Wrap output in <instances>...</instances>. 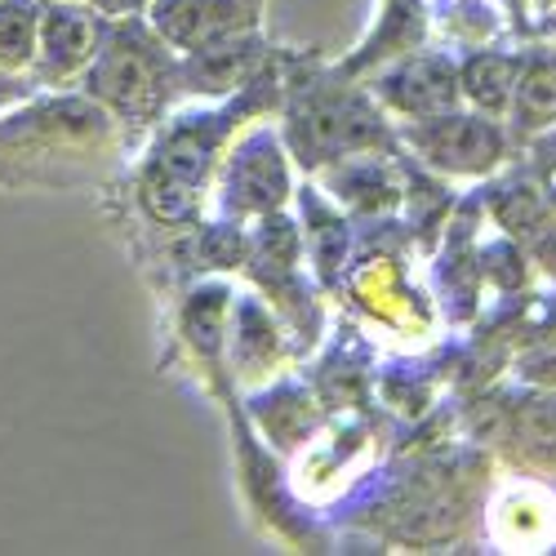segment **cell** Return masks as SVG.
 <instances>
[{"instance_id": "6da1fadb", "label": "cell", "mask_w": 556, "mask_h": 556, "mask_svg": "<svg viewBox=\"0 0 556 556\" xmlns=\"http://www.w3.org/2000/svg\"><path fill=\"white\" fill-rule=\"evenodd\" d=\"M89 99L125 121H156L169 103V89L182 85L178 67L165 54V40L138 23H112L99 59L85 72Z\"/></svg>"}, {"instance_id": "7a4b0ae2", "label": "cell", "mask_w": 556, "mask_h": 556, "mask_svg": "<svg viewBox=\"0 0 556 556\" xmlns=\"http://www.w3.org/2000/svg\"><path fill=\"white\" fill-rule=\"evenodd\" d=\"M290 138H294L303 165H320V161H334L343 152H356L365 143H379L383 125L352 94H316L294 112Z\"/></svg>"}, {"instance_id": "3957f363", "label": "cell", "mask_w": 556, "mask_h": 556, "mask_svg": "<svg viewBox=\"0 0 556 556\" xmlns=\"http://www.w3.org/2000/svg\"><path fill=\"white\" fill-rule=\"evenodd\" d=\"M108 10L89 5V0H45L40 14V59L36 80L40 85H63L76 72H89V63L103 50V23Z\"/></svg>"}, {"instance_id": "277c9868", "label": "cell", "mask_w": 556, "mask_h": 556, "mask_svg": "<svg viewBox=\"0 0 556 556\" xmlns=\"http://www.w3.org/2000/svg\"><path fill=\"white\" fill-rule=\"evenodd\" d=\"M286 197H290V169L276 134L271 129L245 134L227 156L223 205L231 214H271L286 205Z\"/></svg>"}, {"instance_id": "5b68a950", "label": "cell", "mask_w": 556, "mask_h": 556, "mask_svg": "<svg viewBox=\"0 0 556 556\" xmlns=\"http://www.w3.org/2000/svg\"><path fill=\"white\" fill-rule=\"evenodd\" d=\"M409 143L424 152L428 165L445 174H490L503 161V134L485 116H463V112H441L414 121Z\"/></svg>"}, {"instance_id": "8992f818", "label": "cell", "mask_w": 556, "mask_h": 556, "mask_svg": "<svg viewBox=\"0 0 556 556\" xmlns=\"http://www.w3.org/2000/svg\"><path fill=\"white\" fill-rule=\"evenodd\" d=\"M152 27L165 45L192 54L214 40L245 36L258 27L263 0H152Z\"/></svg>"}, {"instance_id": "52a82bcc", "label": "cell", "mask_w": 556, "mask_h": 556, "mask_svg": "<svg viewBox=\"0 0 556 556\" xmlns=\"http://www.w3.org/2000/svg\"><path fill=\"white\" fill-rule=\"evenodd\" d=\"M458 72L445 59H405L401 67H392L375 89L383 94V103H392L396 112L424 121V116H441L454 112L458 99Z\"/></svg>"}, {"instance_id": "ba28073f", "label": "cell", "mask_w": 556, "mask_h": 556, "mask_svg": "<svg viewBox=\"0 0 556 556\" xmlns=\"http://www.w3.org/2000/svg\"><path fill=\"white\" fill-rule=\"evenodd\" d=\"M40 0H0V72L18 76L40 59Z\"/></svg>"}, {"instance_id": "9c48e42d", "label": "cell", "mask_w": 556, "mask_h": 556, "mask_svg": "<svg viewBox=\"0 0 556 556\" xmlns=\"http://www.w3.org/2000/svg\"><path fill=\"white\" fill-rule=\"evenodd\" d=\"M463 94H468L485 116H498L513 108L517 99V80H521V59H507V54H481L463 67Z\"/></svg>"}, {"instance_id": "30bf717a", "label": "cell", "mask_w": 556, "mask_h": 556, "mask_svg": "<svg viewBox=\"0 0 556 556\" xmlns=\"http://www.w3.org/2000/svg\"><path fill=\"white\" fill-rule=\"evenodd\" d=\"M521 129H547L556 125V59H530L521 63L517 99H513Z\"/></svg>"}, {"instance_id": "8fae6325", "label": "cell", "mask_w": 556, "mask_h": 556, "mask_svg": "<svg viewBox=\"0 0 556 556\" xmlns=\"http://www.w3.org/2000/svg\"><path fill=\"white\" fill-rule=\"evenodd\" d=\"M521 432H526V441H530L534 454H543V458L556 454V396H552V401H534V405H526V414H521Z\"/></svg>"}, {"instance_id": "7c38bea8", "label": "cell", "mask_w": 556, "mask_h": 556, "mask_svg": "<svg viewBox=\"0 0 556 556\" xmlns=\"http://www.w3.org/2000/svg\"><path fill=\"white\" fill-rule=\"evenodd\" d=\"M543 188H547V201L556 205V143L547 148V161H543Z\"/></svg>"}, {"instance_id": "4fadbf2b", "label": "cell", "mask_w": 556, "mask_h": 556, "mask_svg": "<svg viewBox=\"0 0 556 556\" xmlns=\"http://www.w3.org/2000/svg\"><path fill=\"white\" fill-rule=\"evenodd\" d=\"M143 5H152V0H108L112 14H129V10H143Z\"/></svg>"}, {"instance_id": "5bb4252c", "label": "cell", "mask_w": 556, "mask_h": 556, "mask_svg": "<svg viewBox=\"0 0 556 556\" xmlns=\"http://www.w3.org/2000/svg\"><path fill=\"white\" fill-rule=\"evenodd\" d=\"M89 5H99V10H108V0H89ZM112 14V10H108Z\"/></svg>"}]
</instances>
